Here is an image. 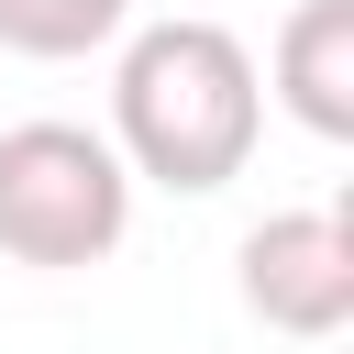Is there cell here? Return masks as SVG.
Returning a JSON list of instances; mask_svg holds the SVG:
<instances>
[{
	"instance_id": "cell-5",
	"label": "cell",
	"mask_w": 354,
	"mask_h": 354,
	"mask_svg": "<svg viewBox=\"0 0 354 354\" xmlns=\"http://www.w3.org/2000/svg\"><path fill=\"white\" fill-rule=\"evenodd\" d=\"M122 22H133V0H0V44L11 55H44V66L122 44Z\"/></svg>"
},
{
	"instance_id": "cell-4",
	"label": "cell",
	"mask_w": 354,
	"mask_h": 354,
	"mask_svg": "<svg viewBox=\"0 0 354 354\" xmlns=\"http://www.w3.org/2000/svg\"><path fill=\"white\" fill-rule=\"evenodd\" d=\"M266 66H277V100L299 133H321V144L354 133V0H299Z\"/></svg>"
},
{
	"instance_id": "cell-2",
	"label": "cell",
	"mask_w": 354,
	"mask_h": 354,
	"mask_svg": "<svg viewBox=\"0 0 354 354\" xmlns=\"http://www.w3.org/2000/svg\"><path fill=\"white\" fill-rule=\"evenodd\" d=\"M133 232V166L88 122H11L0 133V254L11 266H100Z\"/></svg>"
},
{
	"instance_id": "cell-1",
	"label": "cell",
	"mask_w": 354,
	"mask_h": 354,
	"mask_svg": "<svg viewBox=\"0 0 354 354\" xmlns=\"http://www.w3.org/2000/svg\"><path fill=\"white\" fill-rule=\"evenodd\" d=\"M254 133H266V77L243 55V33L177 11V22H144L122 33L111 55V155L133 166V188H177V199H210L254 166Z\"/></svg>"
},
{
	"instance_id": "cell-3",
	"label": "cell",
	"mask_w": 354,
	"mask_h": 354,
	"mask_svg": "<svg viewBox=\"0 0 354 354\" xmlns=\"http://www.w3.org/2000/svg\"><path fill=\"white\" fill-rule=\"evenodd\" d=\"M232 288L266 332L288 343H332L354 321V221L343 210H266L232 243Z\"/></svg>"
}]
</instances>
